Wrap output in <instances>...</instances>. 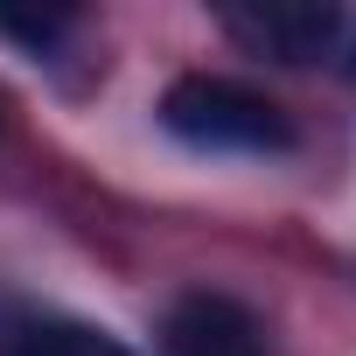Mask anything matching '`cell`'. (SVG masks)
I'll return each instance as SVG.
<instances>
[{"label": "cell", "mask_w": 356, "mask_h": 356, "mask_svg": "<svg viewBox=\"0 0 356 356\" xmlns=\"http://www.w3.org/2000/svg\"><path fill=\"white\" fill-rule=\"evenodd\" d=\"M8 356H140V349L70 314H22L8 328Z\"/></svg>", "instance_id": "4"}, {"label": "cell", "mask_w": 356, "mask_h": 356, "mask_svg": "<svg viewBox=\"0 0 356 356\" xmlns=\"http://www.w3.org/2000/svg\"><path fill=\"white\" fill-rule=\"evenodd\" d=\"M342 22L349 8H293V0H273V8H224V29L280 63H335L342 56Z\"/></svg>", "instance_id": "2"}, {"label": "cell", "mask_w": 356, "mask_h": 356, "mask_svg": "<svg viewBox=\"0 0 356 356\" xmlns=\"http://www.w3.org/2000/svg\"><path fill=\"white\" fill-rule=\"evenodd\" d=\"M161 126L196 154H252V161L293 154V140H300L293 119L266 91H252L238 77H210V70H189L161 91Z\"/></svg>", "instance_id": "1"}, {"label": "cell", "mask_w": 356, "mask_h": 356, "mask_svg": "<svg viewBox=\"0 0 356 356\" xmlns=\"http://www.w3.org/2000/svg\"><path fill=\"white\" fill-rule=\"evenodd\" d=\"M161 349L168 356H266V321L217 286H196L168 307L161 321Z\"/></svg>", "instance_id": "3"}, {"label": "cell", "mask_w": 356, "mask_h": 356, "mask_svg": "<svg viewBox=\"0 0 356 356\" xmlns=\"http://www.w3.org/2000/svg\"><path fill=\"white\" fill-rule=\"evenodd\" d=\"M70 29V15H0V35H22L29 49H49Z\"/></svg>", "instance_id": "5"}]
</instances>
